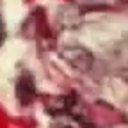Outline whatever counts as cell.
Returning <instances> with one entry per match:
<instances>
[{"mask_svg":"<svg viewBox=\"0 0 128 128\" xmlns=\"http://www.w3.org/2000/svg\"><path fill=\"white\" fill-rule=\"evenodd\" d=\"M6 39V27H4V22H2V16H0V44L4 43Z\"/></svg>","mask_w":128,"mask_h":128,"instance_id":"obj_2","label":"cell"},{"mask_svg":"<svg viewBox=\"0 0 128 128\" xmlns=\"http://www.w3.org/2000/svg\"><path fill=\"white\" fill-rule=\"evenodd\" d=\"M50 128H89V126L82 119H78L75 116H70V114H64V112H62V114H59L52 121Z\"/></svg>","mask_w":128,"mask_h":128,"instance_id":"obj_1","label":"cell"}]
</instances>
